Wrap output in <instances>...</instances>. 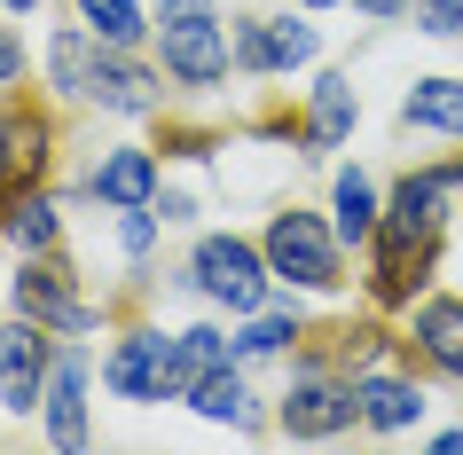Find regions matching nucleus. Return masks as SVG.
Here are the masks:
<instances>
[{
  "label": "nucleus",
  "mask_w": 463,
  "mask_h": 455,
  "mask_svg": "<svg viewBox=\"0 0 463 455\" xmlns=\"http://www.w3.org/2000/svg\"><path fill=\"white\" fill-rule=\"evenodd\" d=\"M48 166H55V118L40 102H8L0 110V173H8V196L40 189Z\"/></svg>",
  "instance_id": "nucleus-10"
},
{
  "label": "nucleus",
  "mask_w": 463,
  "mask_h": 455,
  "mask_svg": "<svg viewBox=\"0 0 463 455\" xmlns=\"http://www.w3.org/2000/svg\"><path fill=\"white\" fill-rule=\"evenodd\" d=\"M236 346V361H291L298 346H307V322H298V307H260V314H244V330L228 337Z\"/></svg>",
  "instance_id": "nucleus-19"
},
{
  "label": "nucleus",
  "mask_w": 463,
  "mask_h": 455,
  "mask_svg": "<svg viewBox=\"0 0 463 455\" xmlns=\"http://www.w3.org/2000/svg\"><path fill=\"white\" fill-rule=\"evenodd\" d=\"M157 189H165V166H157V149H142V142L102 149L95 173H87V196H95L102 213H142V204H157Z\"/></svg>",
  "instance_id": "nucleus-9"
},
{
  "label": "nucleus",
  "mask_w": 463,
  "mask_h": 455,
  "mask_svg": "<svg viewBox=\"0 0 463 455\" xmlns=\"http://www.w3.org/2000/svg\"><path fill=\"white\" fill-rule=\"evenodd\" d=\"M79 24L95 32L102 48H142L149 32H157V16H149L142 0H79Z\"/></svg>",
  "instance_id": "nucleus-22"
},
{
  "label": "nucleus",
  "mask_w": 463,
  "mask_h": 455,
  "mask_svg": "<svg viewBox=\"0 0 463 455\" xmlns=\"http://www.w3.org/2000/svg\"><path fill=\"white\" fill-rule=\"evenodd\" d=\"M439 448H463V424H456V431H439Z\"/></svg>",
  "instance_id": "nucleus-33"
},
{
  "label": "nucleus",
  "mask_w": 463,
  "mask_h": 455,
  "mask_svg": "<svg viewBox=\"0 0 463 455\" xmlns=\"http://www.w3.org/2000/svg\"><path fill=\"white\" fill-rule=\"evenodd\" d=\"M268 55H275V71H298V63L322 55V32L307 16H268Z\"/></svg>",
  "instance_id": "nucleus-24"
},
{
  "label": "nucleus",
  "mask_w": 463,
  "mask_h": 455,
  "mask_svg": "<svg viewBox=\"0 0 463 455\" xmlns=\"http://www.w3.org/2000/svg\"><path fill=\"white\" fill-rule=\"evenodd\" d=\"M298 8H307V16H322V8H345V0H298Z\"/></svg>",
  "instance_id": "nucleus-32"
},
{
  "label": "nucleus",
  "mask_w": 463,
  "mask_h": 455,
  "mask_svg": "<svg viewBox=\"0 0 463 455\" xmlns=\"http://www.w3.org/2000/svg\"><path fill=\"white\" fill-rule=\"evenodd\" d=\"M260 251H268L275 283L307 290V299H330V290L345 283V243H338V228H330L322 213H307V204H283V213L260 228Z\"/></svg>",
  "instance_id": "nucleus-3"
},
{
  "label": "nucleus",
  "mask_w": 463,
  "mask_h": 455,
  "mask_svg": "<svg viewBox=\"0 0 463 455\" xmlns=\"http://www.w3.org/2000/svg\"><path fill=\"white\" fill-rule=\"evenodd\" d=\"M24 71H32V55H24V40L0 24V87H24Z\"/></svg>",
  "instance_id": "nucleus-28"
},
{
  "label": "nucleus",
  "mask_w": 463,
  "mask_h": 455,
  "mask_svg": "<svg viewBox=\"0 0 463 455\" xmlns=\"http://www.w3.org/2000/svg\"><path fill=\"white\" fill-rule=\"evenodd\" d=\"M409 16H416V32H432V40H463V0H416Z\"/></svg>",
  "instance_id": "nucleus-27"
},
{
  "label": "nucleus",
  "mask_w": 463,
  "mask_h": 455,
  "mask_svg": "<svg viewBox=\"0 0 463 455\" xmlns=\"http://www.w3.org/2000/svg\"><path fill=\"white\" fill-rule=\"evenodd\" d=\"M456 213H463V157L416 166V173L392 181L385 220H377V243H369V307H385V314L416 307V290L432 283L439 243H448Z\"/></svg>",
  "instance_id": "nucleus-1"
},
{
  "label": "nucleus",
  "mask_w": 463,
  "mask_h": 455,
  "mask_svg": "<svg viewBox=\"0 0 463 455\" xmlns=\"http://www.w3.org/2000/svg\"><path fill=\"white\" fill-rule=\"evenodd\" d=\"M157 220H173V228L196 220V196H189V189H157Z\"/></svg>",
  "instance_id": "nucleus-29"
},
{
  "label": "nucleus",
  "mask_w": 463,
  "mask_h": 455,
  "mask_svg": "<svg viewBox=\"0 0 463 455\" xmlns=\"http://www.w3.org/2000/svg\"><path fill=\"white\" fill-rule=\"evenodd\" d=\"M424 384L416 377H401V369H385V361H377V369H354V416H362V431H416L424 424Z\"/></svg>",
  "instance_id": "nucleus-13"
},
{
  "label": "nucleus",
  "mask_w": 463,
  "mask_h": 455,
  "mask_svg": "<svg viewBox=\"0 0 463 455\" xmlns=\"http://www.w3.org/2000/svg\"><path fill=\"white\" fill-rule=\"evenodd\" d=\"M8 299H16V314L48 322L55 337H87V330H102V307H87V299H79V275L55 260V251H24V267H16Z\"/></svg>",
  "instance_id": "nucleus-6"
},
{
  "label": "nucleus",
  "mask_w": 463,
  "mask_h": 455,
  "mask_svg": "<svg viewBox=\"0 0 463 455\" xmlns=\"http://www.w3.org/2000/svg\"><path fill=\"white\" fill-rule=\"evenodd\" d=\"M354 118H362V95H354V79L345 71H322L315 87H307V157H322V149H338L345 134H354Z\"/></svg>",
  "instance_id": "nucleus-16"
},
{
  "label": "nucleus",
  "mask_w": 463,
  "mask_h": 455,
  "mask_svg": "<svg viewBox=\"0 0 463 455\" xmlns=\"http://www.w3.org/2000/svg\"><path fill=\"white\" fill-rule=\"evenodd\" d=\"M173 290H196V299H213V307H228L236 322L244 314H260V307H275V267H268V251L251 236H196V251H189V267L173 275Z\"/></svg>",
  "instance_id": "nucleus-2"
},
{
  "label": "nucleus",
  "mask_w": 463,
  "mask_h": 455,
  "mask_svg": "<svg viewBox=\"0 0 463 455\" xmlns=\"http://www.w3.org/2000/svg\"><path fill=\"white\" fill-rule=\"evenodd\" d=\"M157 228H165V220H157V204H142V213H118V251H126V260H149Z\"/></svg>",
  "instance_id": "nucleus-26"
},
{
  "label": "nucleus",
  "mask_w": 463,
  "mask_h": 455,
  "mask_svg": "<svg viewBox=\"0 0 463 455\" xmlns=\"http://www.w3.org/2000/svg\"><path fill=\"white\" fill-rule=\"evenodd\" d=\"M189 408L204 416V424H236V431H268V416H260V393H251L244 361H220L213 377L189 384Z\"/></svg>",
  "instance_id": "nucleus-15"
},
{
  "label": "nucleus",
  "mask_w": 463,
  "mask_h": 455,
  "mask_svg": "<svg viewBox=\"0 0 463 455\" xmlns=\"http://www.w3.org/2000/svg\"><path fill=\"white\" fill-rule=\"evenodd\" d=\"M401 126L409 134H448V142H463V79H416L409 95H401Z\"/></svg>",
  "instance_id": "nucleus-18"
},
{
  "label": "nucleus",
  "mask_w": 463,
  "mask_h": 455,
  "mask_svg": "<svg viewBox=\"0 0 463 455\" xmlns=\"http://www.w3.org/2000/svg\"><path fill=\"white\" fill-rule=\"evenodd\" d=\"M377 220H385L377 181H369L362 166H338L330 173V228H338V243L345 251H369V243H377Z\"/></svg>",
  "instance_id": "nucleus-17"
},
{
  "label": "nucleus",
  "mask_w": 463,
  "mask_h": 455,
  "mask_svg": "<svg viewBox=\"0 0 463 455\" xmlns=\"http://www.w3.org/2000/svg\"><path fill=\"white\" fill-rule=\"evenodd\" d=\"M157 40V71L173 79V87H189V95H213L220 79L236 71V40H228V24L213 16H173V24L149 32Z\"/></svg>",
  "instance_id": "nucleus-5"
},
{
  "label": "nucleus",
  "mask_w": 463,
  "mask_h": 455,
  "mask_svg": "<svg viewBox=\"0 0 463 455\" xmlns=\"http://www.w3.org/2000/svg\"><path fill=\"white\" fill-rule=\"evenodd\" d=\"M0 8H8V16H32V8H40V0H0Z\"/></svg>",
  "instance_id": "nucleus-31"
},
{
  "label": "nucleus",
  "mask_w": 463,
  "mask_h": 455,
  "mask_svg": "<svg viewBox=\"0 0 463 455\" xmlns=\"http://www.w3.org/2000/svg\"><path fill=\"white\" fill-rule=\"evenodd\" d=\"M55 377V330L32 322V314H8L0 322V408L8 416H40Z\"/></svg>",
  "instance_id": "nucleus-8"
},
{
  "label": "nucleus",
  "mask_w": 463,
  "mask_h": 455,
  "mask_svg": "<svg viewBox=\"0 0 463 455\" xmlns=\"http://www.w3.org/2000/svg\"><path fill=\"white\" fill-rule=\"evenodd\" d=\"M228 40H236V71H244V79H268V71H275L268 24H260V16H236V24H228Z\"/></svg>",
  "instance_id": "nucleus-25"
},
{
  "label": "nucleus",
  "mask_w": 463,
  "mask_h": 455,
  "mask_svg": "<svg viewBox=\"0 0 463 455\" xmlns=\"http://www.w3.org/2000/svg\"><path fill=\"white\" fill-rule=\"evenodd\" d=\"M0 236L16 243V251H55L63 243V213H55L48 189H16L0 204Z\"/></svg>",
  "instance_id": "nucleus-20"
},
{
  "label": "nucleus",
  "mask_w": 463,
  "mask_h": 455,
  "mask_svg": "<svg viewBox=\"0 0 463 455\" xmlns=\"http://www.w3.org/2000/svg\"><path fill=\"white\" fill-rule=\"evenodd\" d=\"M173 346H181V330H126L110 354H102V384L118 393V401L134 408H157V401H181V377H173Z\"/></svg>",
  "instance_id": "nucleus-7"
},
{
  "label": "nucleus",
  "mask_w": 463,
  "mask_h": 455,
  "mask_svg": "<svg viewBox=\"0 0 463 455\" xmlns=\"http://www.w3.org/2000/svg\"><path fill=\"white\" fill-rule=\"evenodd\" d=\"M354 424H362V416H354V377L298 346L291 384H283V401H275V431H283V440H345Z\"/></svg>",
  "instance_id": "nucleus-4"
},
{
  "label": "nucleus",
  "mask_w": 463,
  "mask_h": 455,
  "mask_svg": "<svg viewBox=\"0 0 463 455\" xmlns=\"http://www.w3.org/2000/svg\"><path fill=\"white\" fill-rule=\"evenodd\" d=\"M87 377H95L87 346H55V377H48V401H40L48 448H87V440H95V431H87Z\"/></svg>",
  "instance_id": "nucleus-11"
},
{
  "label": "nucleus",
  "mask_w": 463,
  "mask_h": 455,
  "mask_svg": "<svg viewBox=\"0 0 463 455\" xmlns=\"http://www.w3.org/2000/svg\"><path fill=\"white\" fill-rule=\"evenodd\" d=\"M95 63H102V40L87 24H71V32H55V40H48V79H55V95H63V102H87Z\"/></svg>",
  "instance_id": "nucleus-21"
},
{
  "label": "nucleus",
  "mask_w": 463,
  "mask_h": 455,
  "mask_svg": "<svg viewBox=\"0 0 463 455\" xmlns=\"http://www.w3.org/2000/svg\"><path fill=\"white\" fill-rule=\"evenodd\" d=\"M220 361H236L228 330H213V322H189V330H181V346H173V377H181V401H189V384H196V377H213Z\"/></svg>",
  "instance_id": "nucleus-23"
},
{
  "label": "nucleus",
  "mask_w": 463,
  "mask_h": 455,
  "mask_svg": "<svg viewBox=\"0 0 463 455\" xmlns=\"http://www.w3.org/2000/svg\"><path fill=\"white\" fill-rule=\"evenodd\" d=\"M87 102L110 110V118H149V110H165V71H149L134 48H102Z\"/></svg>",
  "instance_id": "nucleus-12"
},
{
  "label": "nucleus",
  "mask_w": 463,
  "mask_h": 455,
  "mask_svg": "<svg viewBox=\"0 0 463 455\" xmlns=\"http://www.w3.org/2000/svg\"><path fill=\"white\" fill-rule=\"evenodd\" d=\"M220 0H157V24H173V16H213Z\"/></svg>",
  "instance_id": "nucleus-30"
},
{
  "label": "nucleus",
  "mask_w": 463,
  "mask_h": 455,
  "mask_svg": "<svg viewBox=\"0 0 463 455\" xmlns=\"http://www.w3.org/2000/svg\"><path fill=\"white\" fill-rule=\"evenodd\" d=\"M409 354L424 369H439L448 384H463V299H424V307H409Z\"/></svg>",
  "instance_id": "nucleus-14"
}]
</instances>
